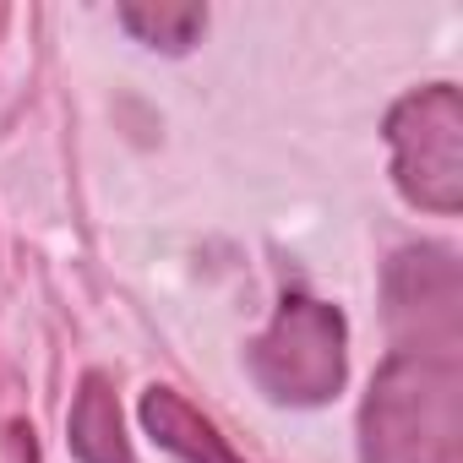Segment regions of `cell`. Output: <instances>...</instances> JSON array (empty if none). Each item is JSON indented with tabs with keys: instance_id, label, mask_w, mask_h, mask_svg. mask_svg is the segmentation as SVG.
I'll return each mask as SVG.
<instances>
[{
	"instance_id": "obj_1",
	"label": "cell",
	"mask_w": 463,
	"mask_h": 463,
	"mask_svg": "<svg viewBox=\"0 0 463 463\" xmlns=\"http://www.w3.org/2000/svg\"><path fill=\"white\" fill-rule=\"evenodd\" d=\"M365 463H463V371L452 349L392 354L360 414Z\"/></svg>"
},
{
	"instance_id": "obj_6",
	"label": "cell",
	"mask_w": 463,
	"mask_h": 463,
	"mask_svg": "<svg viewBox=\"0 0 463 463\" xmlns=\"http://www.w3.org/2000/svg\"><path fill=\"white\" fill-rule=\"evenodd\" d=\"M120 28L164 55H185L196 44V33L207 28V12L191 6V0H126L120 6Z\"/></svg>"
},
{
	"instance_id": "obj_5",
	"label": "cell",
	"mask_w": 463,
	"mask_h": 463,
	"mask_svg": "<svg viewBox=\"0 0 463 463\" xmlns=\"http://www.w3.org/2000/svg\"><path fill=\"white\" fill-rule=\"evenodd\" d=\"M66 441L77 463H137L131 441H126V420H120V398L109 387L104 371H88L66 420Z\"/></svg>"
},
{
	"instance_id": "obj_3",
	"label": "cell",
	"mask_w": 463,
	"mask_h": 463,
	"mask_svg": "<svg viewBox=\"0 0 463 463\" xmlns=\"http://www.w3.org/2000/svg\"><path fill=\"white\" fill-rule=\"evenodd\" d=\"M257 387L279 403H327L349 371V333L338 306L311 295H284L279 317L246 354Z\"/></svg>"
},
{
	"instance_id": "obj_4",
	"label": "cell",
	"mask_w": 463,
	"mask_h": 463,
	"mask_svg": "<svg viewBox=\"0 0 463 463\" xmlns=\"http://www.w3.org/2000/svg\"><path fill=\"white\" fill-rule=\"evenodd\" d=\"M142 430L164 452H175L180 463H241V452L218 436V425L191 398H180L175 387H147L142 392Z\"/></svg>"
},
{
	"instance_id": "obj_7",
	"label": "cell",
	"mask_w": 463,
	"mask_h": 463,
	"mask_svg": "<svg viewBox=\"0 0 463 463\" xmlns=\"http://www.w3.org/2000/svg\"><path fill=\"white\" fill-rule=\"evenodd\" d=\"M17 447H23V463H39V447H33V430H17Z\"/></svg>"
},
{
	"instance_id": "obj_2",
	"label": "cell",
	"mask_w": 463,
	"mask_h": 463,
	"mask_svg": "<svg viewBox=\"0 0 463 463\" xmlns=\"http://www.w3.org/2000/svg\"><path fill=\"white\" fill-rule=\"evenodd\" d=\"M387 147L392 180L414 207L441 218L463 207V99L452 82L403 93L387 109Z\"/></svg>"
}]
</instances>
